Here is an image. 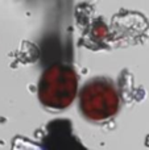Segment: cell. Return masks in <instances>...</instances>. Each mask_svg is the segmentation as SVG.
<instances>
[{"instance_id": "6da1fadb", "label": "cell", "mask_w": 149, "mask_h": 150, "mask_svg": "<svg viewBox=\"0 0 149 150\" xmlns=\"http://www.w3.org/2000/svg\"><path fill=\"white\" fill-rule=\"evenodd\" d=\"M78 93V75L70 66H49L38 80L37 96L44 107L62 111L73 104Z\"/></svg>"}, {"instance_id": "7a4b0ae2", "label": "cell", "mask_w": 149, "mask_h": 150, "mask_svg": "<svg viewBox=\"0 0 149 150\" xmlns=\"http://www.w3.org/2000/svg\"><path fill=\"white\" fill-rule=\"evenodd\" d=\"M119 107V92L115 83L107 76L91 78L79 92V109L87 120H108L118 113Z\"/></svg>"}]
</instances>
